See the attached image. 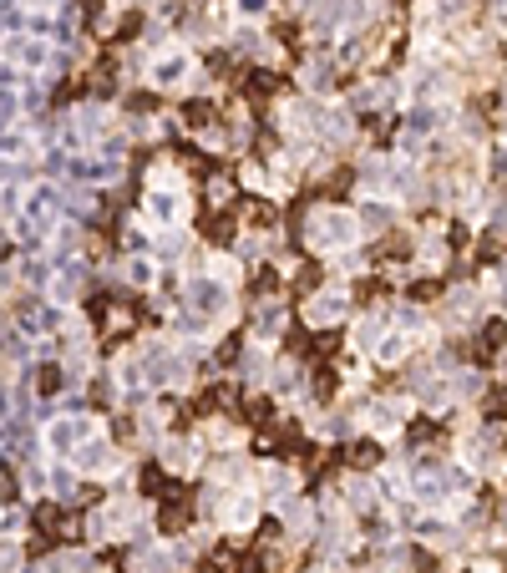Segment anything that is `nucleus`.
<instances>
[{
	"label": "nucleus",
	"instance_id": "nucleus-1",
	"mask_svg": "<svg viewBox=\"0 0 507 573\" xmlns=\"http://www.w3.org/2000/svg\"><path fill=\"white\" fill-rule=\"evenodd\" d=\"M345 310V289H330V294H320V300H310V320H330V315H340Z\"/></svg>",
	"mask_w": 507,
	"mask_h": 573
},
{
	"label": "nucleus",
	"instance_id": "nucleus-2",
	"mask_svg": "<svg viewBox=\"0 0 507 573\" xmlns=\"http://www.w3.org/2000/svg\"><path fill=\"white\" fill-rule=\"evenodd\" d=\"M264 6H269V0H244V15H259Z\"/></svg>",
	"mask_w": 507,
	"mask_h": 573
}]
</instances>
